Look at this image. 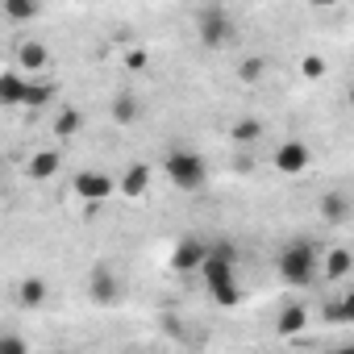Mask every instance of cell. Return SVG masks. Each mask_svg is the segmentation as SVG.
<instances>
[{
  "label": "cell",
  "mask_w": 354,
  "mask_h": 354,
  "mask_svg": "<svg viewBox=\"0 0 354 354\" xmlns=\"http://www.w3.org/2000/svg\"><path fill=\"white\" fill-rule=\"evenodd\" d=\"M142 117V104H138V96L133 92H121L117 100H113V121L117 125H133Z\"/></svg>",
  "instance_id": "2e32d148"
},
{
  "label": "cell",
  "mask_w": 354,
  "mask_h": 354,
  "mask_svg": "<svg viewBox=\"0 0 354 354\" xmlns=\"http://www.w3.org/2000/svg\"><path fill=\"white\" fill-rule=\"evenodd\" d=\"M325 321H333V325H346V321H354V296L325 304Z\"/></svg>",
  "instance_id": "d6986e66"
},
{
  "label": "cell",
  "mask_w": 354,
  "mask_h": 354,
  "mask_svg": "<svg viewBox=\"0 0 354 354\" xmlns=\"http://www.w3.org/2000/svg\"><path fill=\"white\" fill-rule=\"evenodd\" d=\"M117 188H121V196H146V188H150V167H142V162L129 167V171L121 175Z\"/></svg>",
  "instance_id": "8fae6325"
},
{
  "label": "cell",
  "mask_w": 354,
  "mask_h": 354,
  "mask_svg": "<svg viewBox=\"0 0 354 354\" xmlns=\"http://www.w3.org/2000/svg\"><path fill=\"white\" fill-rule=\"evenodd\" d=\"M113 192H117V184L109 180V175H100V171L75 175V196H84V201H109Z\"/></svg>",
  "instance_id": "8992f818"
},
{
  "label": "cell",
  "mask_w": 354,
  "mask_h": 354,
  "mask_svg": "<svg viewBox=\"0 0 354 354\" xmlns=\"http://www.w3.org/2000/svg\"><path fill=\"white\" fill-rule=\"evenodd\" d=\"M201 271H205V283H209V292H213L217 304L234 308V304L242 300V292H238V250H234V242H217V246H209Z\"/></svg>",
  "instance_id": "6da1fadb"
},
{
  "label": "cell",
  "mask_w": 354,
  "mask_h": 354,
  "mask_svg": "<svg viewBox=\"0 0 354 354\" xmlns=\"http://www.w3.org/2000/svg\"><path fill=\"white\" fill-rule=\"evenodd\" d=\"M313 5H337V0H313Z\"/></svg>",
  "instance_id": "4316f807"
},
{
  "label": "cell",
  "mask_w": 354,
  "mask_h": 354,
  "mask_svg": "<svg viewBox=\"0 0 354 354\" xmlns=\"http://www.w3.org/2000/svg\"><path fill=\"white\" fill-rule=\"evenodd\" d=\"M279 279L283 283H292V288H304V283H313L317 279V271H321V250L308 242V238H296V242H288L283 250H279Z\"/></svg>",
  "instance_id": "7a4b0ae2"
},
{
  "label": "cell",
  "mask_w": 354,
  "mask_h": 354,
  "mask_svg": "<svg viewBox=\"0 0 354 354\" xmlns=\"http://www.w3.org/2000/svg\"><path fill=\"white\" fill-rule=\"evenodd\" d=\"M350 267H354L350 250H346V246H337V250H329V254H325L321 275H325V279H346V275H350Z\"/></svg>",
  "instance_id": "5bb4252c"
},
{
  "label": "cell",
  "mask_w": 354,
  "mask_h": 354,
  "mask_svg": "<svg viewBox=\"0 0 354 354\" xmlns=\"http://www.w3.org/2000/svg\"><path fill=\"white\" fill-rule=\"evenodd\" d=\"M50 100H55V84L50 80H26V96H21L26 109H42Z\"/></svg>",
  "instance_id": "7c38bea8"
},
{
  "label": "cell",
  "mask_w": 354,
  "mask_h": 354,
  "mask_svg": "<svg viewBox=\"0 0 354 354\" xmlns=\"http://www.w3.org/2000/svg\"><path fill=\"white\" fill-rule=\"evenodd\" d=\"M17 59H21L26 71H42L46 59H50V50H46L42 42H21V46H17Z\"/></svg>",
  "instance_id": "e0dca14e"
},
{
  "label": "cell",
  "mask_w": 354,
  "mask_h": 354,
  "mask_svg": "<svg viewBox=\"0 0 354 354\" xmlns=\"http://www.w3.org/2000/svg\"><path fill=\"white\" fill-rule=\"evenodd\" d=\"M46 296H50V288H46V279H38V275H30V279L17 283V304H21V308H42Z\"/></svg>",
  "instance_id": "30bf717a"
},
{
  "label": "cell",
  "mask_w": 354,
  "mask_h": 354,
  "mask_svg": "<svg viewBox=\"0 0 354 354\" xmlns=\"http://www.w3.org/2000/svg\"><path fill=\"white\" fill-rule=\"evenodd\" d=\"M125 63H129L133 71H138V67H146V59H142V50H129V59H125Z\"/></svg>",
  "instance_id": "484cf974"
},
{
  "label": "cell",
  "mask_w": 354,
  "mask_h": 354,
  "mask_svg": "<svg viewBox=\"0 0 354 354\" xmlns=\"http://www.w3.org/2000/svg\"><path fill=\"white\" fill-rule=\"evenodd\" d=\"M88 296H92L96 304H117V300H121V279L113 275V267H96V271L88 275Z\"/></svg>",
  "instance_id": "5b68a950"
},
{
  "label": "cell",
  "mask_w": 354,
  "mask_h": 354,
  "mask_svg": "<svg viewBox=\"0 0 354 354\" xmlns=\"http://www.w3.org/2000/svg\"><path fill=\"white\" fill-rule=\"evenodd\" d=\"M42 5L46 0H5V13H9V21H34L42 13Z\"/></svg>",
  "instance_id": "ac0fdd59"
},
{
  "label": "cell",
  "mask_w": 354,
  "mask_h": 354,
  "mask_svg": "<svg viewBox=\"0 0 354 354\" xmlns=\"http://www.w3.org/2000/svg\"><path fill=\"white\" fill-rule=\"evenodd\" d=\"M321 217L333 221V225H342V221L350 217V201H346V192H325V196H321Z\"/></svg>",
  "instance_id": "4fadbf2b"
},
{
  "label": "cell",
  "mask_w": 354,
  "mask_h": 354,
  "mask_svg": "<svg viewBox=\"0 0 354 354\" xmlns=\"http://www.w3.org/2000/svg\"><path fill=\"white\" fill-rule=\"evenodd\" d=\"M26 350H30V342L21 333H0V354H26Z\"/></svg>",
  "instance_id": "603a6c76"
},
{
  "label": "cell",
  "mask_w": 354,
  "mask_h": 354,
  "mask_svg": "<svg viewBox=\"0 0 354 354\" xmlns=\"http://www.w3.org/2000/svg\"><path fill=\"white\" fill-rule=\"evenodd\" d=\"M238 75L250 84V80H259L263 75V59H242V67H238Z\"/></svg>",
  "instance_id": "cb8c5ba5"
},
{
  "label": "cell",
  "mask_w": 354,
  "mask_h": 354,
  "mask_svg": "<svg viewBox=\"0 0 354 354\" xmlns=\"http://www.w3.org/2000/svg\"><path fill=\"white\" fill-rule=\"evenodd\" d=\"M80 121H84V117H80L75 109H63L59 121H55V133H59V138H71V133H80Z\"/></svg>",
  "instance_id": "ffe728a7"
},
{
  "label": "cell",
  "mask_w": 354,
  "mask_h": 354,
  "mask_svg": "<svg viewBox=\"0 0 354 354\" xmlns=\"http://www.w3.org/2000/svg\"><path fill=\"white\" fill-rule=\"evenodd\" d=\"M205 254H209V246L201 238H184L180 246H175V254H171V267L175 271H196L205 263Z\"/></svg>",
  "instance_id": "52a82bcc"
},
{
  "label": "cell",
  "mask_w": 354,
  "mask_h": 354,
  "mask_svg": "<svg viewBox=\"0 0 354 354\" xmlns=\"http://www.w3.org/2000/svg\"><path fill=\"white\" fill-rule=\"evenodd\" d=\"M196 38H201V46H209V50H225V46H234V38H238V26H234V13L225 9V5H201L196 9Z\"/></svg>",
  "instance_id": "277c9868"
},
{
  "label": "cell",
  "mask_w": 354,
  "mask_h": 354,
  "mask_svg": "<svg viewBox=\"0 0 354 354\" xmlns=\"http://www.w3.org/2000/svg\"><path fill=\"white\" fill-rule=\"evenodd\" d=\"M59 167H63V158L55 150H34L30 162H26V175H30V180H55Z\"/></svg>",
  "instance_id": "9c48e42d"
},
{
  "label": "cell",
  "mask_w": 354,
  "mask_h": 354,
  "mask_svg": "<svg viewBox=\"0 0 354 354\" xmlns=\"http://www.w3.org/2000/svg\"><path fill=\"white\" fill-rule=\"evenodd\" d=\"M162 171H167L171 188H180V192H205L209 188V162L196 150H167Z\"/></svg>",
  "instance_id": "3957f363"
},
{
  "label": "cell",
  "mask_w": 354,
  "mask_h": 354,
  "mask_svg": "<svg viewBox=\"0 0 354 354\" xmlns=\"http://www.w3.org/2000/svg\"><path fill=\"white\" fill-rule=\"evenodd\" d=\"M308 146H300V142H283L279 150H275V167L283 171V175H300L304 167H308Z\"/></svg>",
  "instance_id": "ba28073f"
},
{
  "label": "cell",
  "mask_w": 354,
  "mask_h": 354,
  "mask_svg": "<svg viewBox=\"0 0 354 354\" xmlns=\"http://www.w3.org/2000/svg\"><path fill=\"white\" fill-rule=\"evenodd\" d=\"M259 133H263V121H254V117H242L234 125V138L238 142H259Z\"/></svg>",
  "instance_id": "44dd1931"
},
{
  "label": "cell",
  "mask_w": 354,
  "mask_h": 354,
  "mask_svg": "<svg viewBox=\"0 0 354 354\" xmlns=\"http://www.w3.org/2000/svg\"><path fill=\"white\" fill-rule=\"evenodd\" d=\"M26 96V75L21 71H5L0 75V104H21Z\"/></svg>",
  "instance_id": "9a60e30c"
},
{
  "label": "cell",
  "mask_w": 354,
  "mask_h": 354,
  "mask_svg": "<svg viewBox=\"0 0 354 354\" xmlns=\"http://www.w3.org/2000/svg\"><path fill=\"white\" fill-rule=\"evenodd\" d=\"M304 75H308V80H321V75H325V63H321L317 55H308V59H304Z\"/></svg>",
  "instance_id": "d4e9b609"
},
{
  "label": "cell",
  "mask_w": 354,
  "mask_h": 354,
  "mask_svg": "<svg viewBox=\"0 0 354 354\" xmlns=\"http://www.w3.org/2000/svg\"><path fill=\"white\" fill-rule=\"evenodd\" d=\"M304 325V308H283L279 313V333H296Z\"/></svg>",
  "instance_id": "7402d4cb"
}]
</instances>
